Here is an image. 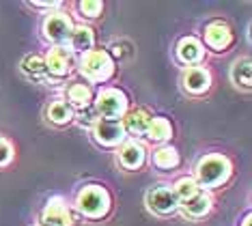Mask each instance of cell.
<instances>
[{
	"instance_id": "cell-3",
	"label": "cell",
	"mask_w": 252,
	"mask_h": 226,
	"mask_svg": "<svg viewBox=\"0 0 252 226\" xmlns=\"http://www.w3.org/2000/svg\"><path fill=\"white\" fill-rule=\"evenodd\" d=\"M78 207L84 216L101 218L110 209V196H108V192L104 188H99V185H89V188H84L82 192H80Z\"/></svg>"
},
{
	"instance_id": "cell-14",
	"label": "cell",
	"mask_w": 252,
	"mask_h": 226,
	"mask_svg": "<svg viewBox=\"0 0 252 226\" xmlns=\"http://www.w3.org/2000/svg\"><path fill=\"white\" fill-rule=\"evenodd\" d=\"M69 41H71V50L73 52H82V54H89L91 48H93V31L87 26H80L76 31H71L69 34Z\"/></svg>"
},
{
	"instance_id": "cell-12",
	"label": "cell",
	"mask_w": 252,
	"mask_h": 226,
	"mask_svg": "<svg viewBox=\"0 0 252 226\" xmlns=\"http://www.w3.org/2000/svg\"><path fill=\"white\" fill-rule=\"evenodd\" d=\"M123 123V129L129 131V134L138 136V134H145L149 123H151V117L145 112V110H131V112L125 114V119L121 121Z\"/></svg>"
},
{
	"instance_id": "cell-22",
	"label": "cell",
	"mask_w": 252,
	"mask_h": 226,
	"mask_svg": "<svg viewBox=\"0 0 252 226\" xmlns=\"http://www.w3.org/2000/svg\"><path fill=\"white\" fill-rule=\"evenodd\" d=\"M173 192H175V196L179 200H188V198H192L194 194H198L200 190H198V185H196L194 179H181V181H177Z\"/></svg>"
},
{
	"instance_id": "cell-20",
	"label": "cell",
	"mask_w": 252,
	"mask_h": 226,
	"mask_svg": "<svg viewBox=\"0 0 252 226\" xmlns=\"http://www.w3.org/2000/svg\"><path fill=\"white\" fill-rule=\"evenodd\" d=\"M153 161H156L158 168H175L179 164V153L173 147H162L159 151H156Z\"/></svg>"
},
{
	"instance_id": "cell-10",
	"label": "cell",
	"mask_w": 252,
	"mask_h": 226,
	"mask_svg": "<svg viewBox=\"0 0 252 226\" xmlns=\"http://www.w3.org/2000/svg\"><path fill=\"white\" fill-rule=\"evenodd\" d=\"M233 34H231V28L222 22H214L205 28V41L207 45H211L214 50H224L228 43H231Z\"/></svg>"
},
{
	"instance_id": "cell-25",
	"label": "cell",
	"mask_w": 252,
	"mask_h": 226,
	"mask_svg": "<svg viewBox=\"0 0 252 226\" xmlns=\"http://www.w3.org/2000/svg\"><path fill=\"white\" fill-rule=\"evenodd\" d=\"M11 158H13V149H11V144L7 140H2V138H0V166L9 164Z\"/></svg>"
},
{
	"instance_id": "cell-16",
	"label": "cell",
	"mask_w": 252,
	"mask_h": 226,
	"mask_svg": "<svg viewBox=\"0 0 252 226\" xmlns=\"http://www.w3.org/2000/svg\"><path fill=\"white\" fill-rule=\"evenodd\" d=\"M183 209L192 218H203L205 213H209V209H211V200H209V196L198 192V194H194L192 198L183 200Z\"/></svg>"
},
{
	"instance_id": "cell-24",
	"label": "cell",
	"mask_w": 252,
	"mask_h": 226,
	"mask_svg": "<svg viewBox=\"0 0 252 226\" xmlns=\"http://www.w3.org/2000/svg\"><path fill=\"white\" fill-rule=\"evenodd\" d=\"M101 9H104V4L99 0H84V2H80V11L89 17H97L101 13Z\"/></svg>"
},
{
	"instance_id": "cell-8",
	"label": "cell",
	"mask_w": 252,
	"mask_h": 226,
	"mask_svg": "<svg viewBox=\"0 0 252 226\" xmlns=\"http://www.w3.org/2000/svg\"><path fill=\"white\" fill-rule=\"evenodd\" d=\"M43 32H45V37H48L50 41H54V43L65 41V39L71 34V22H69V17H67L65 13L50 15L48 20H45V24H43Z\"/></svg>"
},
{
	"instance_id": "cell-5",
	"label": "cell",
	"mask_w": 252,
	"mask_h": 226,
	"mask_svg": "<svg viewBox=\"0 0 252 226\" xmlns=\"http://www.w3.org/2000/svg\"><path fill=\"white\" fill-rule=\"evenodd\" d=\"M95 138L106 147H117L119 142H123L125 129L123 123L119 119H99L95 121Z\"/></svg>"
},
{
	"instance_id": "cell-26",
	"label": "cell",
	"mask_w": 252,
	"mask_h": 226,
	"mask_svg": "<svg viewBox=\"0 0 252 226\" xmlns=\"http://www.w3.org/2000/svg\"><path fill=\"white\" fill-rule=\"evenodd\" d=\"M32 7H59V2H32Z\"/></svg>"
},
{
	"instance_id": "cell-2",
	"label": "cell",
	"mask_w": 252,
	"mask_h": 226,
	"mask_svg": "<svg viewBox=\"0 0 252 226\" xmlns=\"http://www.w3.org/2000/svg\"><path fill=\"white\" fill-rule=\"evenodd\" d=\"M80 71L91 82H101L108 80L114 71V63L112 59L101 50H91L89 54H84L82 63H80Z\"/></svg>"
},
{
	"instance_id": "cell-19",
	"label": "cell",
	"mask_w": 252,
	"mask_h": 226,
	"mask_svg": "<svg viewBox=\"0 0 252 226\" xmlns=\"http://www.w3.org/2000/svg\"><path fill=\"white\" fill-rule=\"evenodd\" d=\"M231 78L237 86H244V89H250V59H242L233 65Z\"/></svg>"
},
{
	"instance_id": "cell-9",
	"label": "cell",
	"mask_w": 252,
	"mask_h": 226,
	"mask_svg": "<svg viewBox=\"0 0 252 226\" xmlns=\"http://www.w3.org/2000/svg\"><path fill=\"white\" fill-rule=\"evenodd\" d=\"M43 63H45V71H50L52 75H59V78H61V75H67V73L71 71L73 54H71V50L54 48Z\"/></svg>"
},
{
	"instance_id": "cell-18",
	"label": "cell",
	"mask_w": 252,
	"mask_h": 226,
	"mask_svg": "<svg viewBox=\"0 0 252 226\" xmlns=\"http://www.w3.org/2000/svg\"><path fill=\"white\" fill-rule=\"evenodd\" d=\"M48 117L52 123L63 125V123H69L73 119V110H71L69 103H65V101H54L52 106L48 108Z\"/></svg>"
},
{
	"instance_id": "cell-4",
	"label": "cell",
	"mask_w": 252,
	"mask_h": 226,
	"mask_svg": "<svg viewBox=\"0 0 252 226\" xmlns=\"http://www.w3.org/2000/svg\"><path fill=\"white\" fill-rule=\"evenodd\" d=\"M95 110L101 119H119L127 110V97L117 89H106L99 93L95 103Z\"/></svg>"
},
{
	"instance_id": "cell-21",
	"label": "cell",
	"mask_w": 252,
	"mask_h": 226,
	"mask_svg": "<svg viewBox=\"0 0 252 226\" xmlns=\"http://www.w3.org/2000/svg\"><path fill=\"white\" fill-rule=\"evenodd\" d=\"M67 97H69V101L73 106L87 108L89 101H91V91H89V86H84V84H73L69 89V93H67Z\"/></svg>"
},
{
	"instance_id": "cell-27",
	"label": "cell",
	"mask_w": 252,
	"mask_h": 226,
	"mask_svg": "<svg viewBox=\"0 0 252 226\" xmlns=\"http://www.w3.org/2000/svg\"><path fill=\"white\" fill-rule=\"evenodd\" d=\"M244 226H250V216L246 218V222H244Z\"/></svg>"
},
{
	"instance_id": "cell-23",
	"label": "cell",
	"mask_w": 252,
	"mask_h": 226,
	"mask_svg": "<svg viewBox=\"0 0 252 226\" xmlns=\"http://www.w3.org/2000/svg\"><path fill=\"white\" fill-rule=\"evenodd\" d=\"M22 67H24V71L28 75H32V78L45 73V63H43V59H39V56H28Z\"/></svg>"
},
{
	"instance_id": "cell-13",
	"label": "cell",
	"mask_w": 252,
	"mask_h": 226,
	"mask_svg": "<svg viewBox=\"0 0 252 226\" xmlns=\"http://www.w3.org/2000/svg\"><path fill=\"white\" fill-rule=\"evenodd\" d=\"M177 54H179V59L183 63H188V65H194V63H198L200 59H203V45H200L198 39L186 37V39H181V41H179Z\"/></svg>"
},
{
	"instance_id": "cell-6",
	"label": "cell",
	"mask_w": 252,
	"mask_h": 226,
	"mask_svg": "<svg viewBox=\"0 0 252 226\" xmlns=\"http://www.w3.org/2000/svg\"><path fill=\"white\" fill-rule=\"evenodd\" d=\"M71 213L61 198H52L41 213V226H69Z\"/></svg>"
},
{
	"instance_id": "cell-17",
	"label": "cell",
	"mask_w": 252,
	"mask_h": 226,
	"mask_svg": "<svg viewBox=\"0 0 252 226\" xmlns=\"http://www.w3.org/2000/svg\"><path fill=\"white\" fill-rule=\"evenodd\" d=\"M145 134L149 136V140L162 142V140H168V138H170V134H173V127H170V123L166 119L158 117V119H151V123H149Z\"/></svg>"
},
{
	"instance_id": "cell-7",
	"label": "cell",
	"mask_w": 252,
	"mask_h": 226,
	"mask_svg": "<svg viewBox=\"0 0 252 226\" xmlns=\"http://www.w3.org/2000/svg\"><path fill=\"white\" fill-rule=\"evenodd\" d=\"M147 202H149V207H151L153 211H158V213H173L177 207H179V198L175 196V192L170 188H156V190H151L147 196Z\"/></svg>"
},
{
	"instance_id": "cell-15",
	"label": "cell",
	"mask_w": 252,
	"mask_h": 226,
	"mask_svg": "<svg viewBox=\"0 0 252 226\" xmlns=\"http://www.w3.org/2000/svg\"><path fill=\"white\" fill-rule=\"evenodd\" d=\"M119 158H121V164L125 168H138L142 161H145V149H142L138 142H127L121 149Z\"/></svg>"
},
{
	"instance_id": "cell-11",
	"label": "cell",
	"mask_w": 252,
	"mask_h": 226,
	"mask_svg": "<svg viewBox=\"0 0 252 226\" xmlns=\"http://www.w3.org/2000/svg\"><path fill=\"white\" fill-rule=\"evenodd\" d=\"M209 73L203 67H190L183 73V86L190 93H205L209 89Z\"/></svg>"
},
{
	"instance_id": "cell-1",
	"label": "cell",
	"mask_w": 252,
	"mask_h": 226,
	"mask_svg": "<svg viewBox=\"0 0 252 226\" xmlns=\"http://www.w3.org/2000/svg\"><path fill=\"white\" fill-rule=\"evenodd\" d=\"M228 175H231V164L220 155H209V158L200 160L196 166V179L203 188H216V185L224 183Z\"/></svg>"
}]
</instances>
